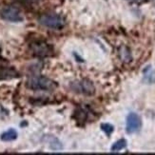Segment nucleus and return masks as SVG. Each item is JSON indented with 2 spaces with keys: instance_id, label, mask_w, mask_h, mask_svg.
Listing matches in <instances>:
<instances>
[{
  "instance_id": "nucleus-1",
  "label": "nucleus",
  "mask_w": 155,
  "mask_h": 155,
  "mask_svg": "<svg viewBox=\"0 0 155 155\" xmlns=\"http://www.w3.org/2000/svg\"><path fill=\"white\" fill-rule=\"evenodd\" d=\"M27 87L33 91H52L56 87V84L47 77L31 76L27 81Z\"/></svg>"
},
{
  "instance_id": "nucleus-2",
  "label": "nucleus",
  "mask_w": 155,
  "mask_h": 155,
  "mask_svg": "<svg viewBox=\"0 0 155 155\" xmlns=\"http://www.w3.org/2000/svg\"><path fill=\"white\" fill-rule=\"evenodd\" d=\"M39 23L51 29H61L64 21L62 17L56 13H46L39 17Z\"/></svg>"
},
{
  "instance_id": "nucleus-3",
  "label": "nucleus",
  "mask_w": 155,
  "mask_h": 155,
  "mask_svg": "<svg viewBox=\"0 0 155 155\" xmlns=\"http://www.w3.org/2000/svg\"><path fill=\"white\" fill-rule=\"evenodd\" d=\"M0 16L2 19L10 22H21L23 21V15L21 12L15 7H5L0 11Z\"/></svg>"
},
{
  "instance_id": "nucleus-4",
  "label": "nucleus",
  "mask_w": 155,
  "mask_h": 155,
  "mask_svg": "<svg viewBox=\"0 0 155 155\" xmlns=\"http://www.w3.org/2000/svg\"><path fill=\"white\" fill-rule=\"evenodd\" d=\"M141 125H142V122H141L140 117L137 115L136 113H130L127 117V133H134L140 130Z\"/></svg>"
},
{
  "instance_id": "nucleus-5",
  "label": "nucleus",
  "mask_w": 155,
  "mask_h": 155,
  "mask_svg": "<svg viewBox=\"0 0 155 155\" xmlns=\"http://www.w3.org/2000/svg\"><path fill=\"white\" fill-rule=\"evenodd\" d=\"M32 52L37 56H47L51 53V47L44 41H35L31 44Z\"/></svg>"
},
{
  "instance_id": "nucleus-6",
  "label": "nucleus",
  "mask_w": 155,
  "mask_h": 155,
  "mask_svg": "<svg viewBox=\"0 0 155 155\" xmlns=\"http://www.w3.org/2000/svg\"><path fill=\"white\" fill-rule=\"evenodd\" d=\"M18 76L17 71L10 67H0V79H11Z\"/></svg>"
},
{
  "instance_id": "nucleus-7",
  "label": "nucleus",
  "mask_w": 155,
  "mask_h": 155,
  "mask_svg": "<svg viewBox=\"0 0 155 155\" xmlns=\"http://www.w3.org/2000/svg\"><path fill=\"white\" fill-rule=\"evenodd\" d=\"M77 85H78L77 90L81 91V92H83V93L91 94L94 91V87H93L92 84L91 82H89V81H82V82L78 83Z\"/></svg>"
},
{
  "instance_id": "nucleus-8",
  "label": "nucleus",
  "mask_w": 155,
  "mask_h": 155,
  "mask_svg": "<svg viewBox=\"0 0 155 155\" xmlns=\"http://www.w3.org/2000/svg\"><path fill=\"white\" fill-rule=\"evenodd\" d=\"M17 138V132L15 130L10 129L9 130L5 131L1 134V140L5 141V142H10V141H13Z\"/></svg>"
},
{
  "instance_id": "nucleus-9",
  "label": "nucleus",
  "mask_w": 155,
  "mask_h": 155,
  "mask_svg": "<svg viewBox=\"0 0 155 155\" xmlns=\"http://www.w3.org/2000/svg\"><path fill=\"white\" fill-rule=\"evenodd\" d=\"M126 146H127V141L125 139H121L113 144V146L111 147V151H119L125 149Z\"/></svg>"
},
{
  "instance_id": "nucleus-10",
  "label": "nucleus",
  "mask_w": 155,
  "mask_h": 155,
  "mask_svg": "<svg viewBox=\"0 0 155 155\" xmlns=\"http://www.w3.org/2000/svg\"><path fill=\"white\" fill-rule=\"evenodd\" d=\"M101 127H102V130L104 132H106L107 135H110V134L112 133V131H113V127L110 124H103L101 126Z\"/></svg>"
}]
</instances>
